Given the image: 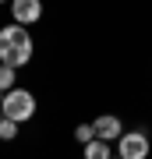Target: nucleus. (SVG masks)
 <instances>
[{
    "mask_svg": "<svg viewBox=\"0 0 152 159\" xmlns=\"http://www.w3.org/2000/svg\"><path fill=\"white\" fill-rule=\"evenodd\" d=\"M0 4H7V0H0Z\"/></svg>",
    "mask_w": 152,
    "mask_h": 159,
    "instance_id": "obj_11",
    "label": "nucleus"
},
{
    "mask_svg": "<svg viewBox=\"0 0 152 159\" xmlns=\"http://www.w3.org/2000/svg\"><path fill=\"white\" fill-rule=\"evenodd\" d=\"M85 159H113L110 142H99V138H92V142L85 145Z\"/></svg>",
    "mask_w": 152,
    "mask_h": 159,
    "instance_id": "obj_6",
    "label": "nucleus"
},
{
    "mask_svg": "<svg viewBox=\"0 0 152 159\" xmlns=\"http://www.w3.org/2000/svg\"><path fill=\"white\" fill-rule=\"evenodd\" d=\"M0 110H4L7 120H18V124H25V120L35 117V96L28 89H11L4 92V102H0Z\"/></svg>",
    "mask_w": 152,
    "mask_h": 159,
    "instance_id": "obj_2",
    "label": "nucleus"
},
{
    "mask_svg": "<svg viewBox=\"0 0 152 159\" xmlns=\"http://www.w3.org/2000/svg\"><path fill=\"white\" fill-rule=\"evenodd\" d=\"M14 25H35L43 18V0H11Z\"/></svg>",
    "mask_w": 152,
    "mask_h": 159,
    "instance_id": "obj_4",
    "label": "nucleus"
},
{
    "mask_svg": "<svg viewBox=\"0 0 152 159\" xmlns=\"http://www.w3.org/2000/svg\"><path fill=\"white\" fill-rule=\"evenodd\" d=\"M14 138H18V120L0 117V142H14Z\"/></svg>",
    "mask_w": 152,
    "mask_h": 159,
    "instance_id": "obj_7",
    "label": "nucleus"
},
{
    "mask_svg": "<svg viewBox=\"0 0 152 159\" xmlns=\"http://www.w3.org/2000/svg\"><path fill=\"white\" fill-rule=\"evenodd\" d=\"M0 102H4V92H0Z\"/></svg>",
    "mask_w": 152,
    "mask_h": 159,
    "instance_id": "obj_10",
    "label": "nucleus"
},
{
    "mask_svg": "<svg viewBox=\"0 0 152 159\" xmlns=\"http://www.w3.org/2000/svg\"><path fill=\"white\" fill-rule=\"evenodd\" d=\"M74 138H78L81 145H89L92 138H96V127H92V124H78V127H74Z\"/></svg>",
    "mask_w": 152,
    "mask_h": 159,
    "instance_id": "obj_9",
    "label": "nucleus"
},
{
    "mask_svg": "<svg viewBox=\"0 0 152 159\" xmlns=\"http://www.w3.org/2000/svg\"><path fill=\"white\" fill-rule=\"evenodd\" d=\"M0 117H4V110H0Z\"/></svg>",
    "mask_w": 152,
    "mask_h": 159,
    "instance_id": "obj_12",
    "label": "nucleus"
},
{
    "mask_svg": "<svg viewBox=\"0 0 152 159\" xmlns=\"http://www.w3.org/2000/svg\"><path fill=\"white\" fill-rule=\"evenodd\" d=\"M117 159H120V156H117Z\"/></svg>",
    "mask_w": 152,
    "mask_h": 159,
    "instance_id": "obj_13",
    "label": "nucleus"
},
{
    "mask_svg": "<svg viewBox=\"0 0 152 159\" xmlns=\"http://www.w3.org/2000/svg\"><path fill=\"white\" fill-rule=\"evenodd\" d=\"M14 67H7V64H0V92H11V89H18L14 85Z\"/></svg>",
    "mask_w": 152,
    "mask_h": 159,
    "instance_id": "obj_8",
    "label": "nucleus"
},
{
    "mask_svg": "<svg viewBox=\"0 0 152 159\" xmlns=\"http://www.w3.org/2000/svg\"><path fill=\"white\" fill-rule=\"evenodd\" d=\"M92 127H96V138L99 142H120V134H124V124H120V117H113V113H103L92 120Z\"/></svg>",
    "mask_w": 152,
    "mask_h": 159,
    "instance_id": "obj_5",
    "label": "nucleus"
},
{
    "mask_svg": "<svg viewBox=\"0 0 152 159\" xmlns=\"http://www.w3.org/2000/svg\"><path fill=\"white\" fill-rule=\"evenodd\" d=\"M117 156H120V159H145V156H149V138H145V131L120 134V142H117Z\"/></svg>",
    "mask_w": 152,
    "mask_h": 159,
    "instance_id": "obj_3",
    "label": "nucleus"
},
{
    "mask_svg": "<svg viewBox=\"0 0 152 159\" xmlns=\"http://www.w3.org/2000/svg\"><path fill=\"white\" fill-rule=\"evenodd\" d=\"M32 60V35H28L25 25H7L0 29V64L7 67H25Z\"/></svg>",
    "mask_w": 152,
    "mask_h": 159,
    "instance_id": "obj_1",
    "label": "nucleus"
}]
</instances>
